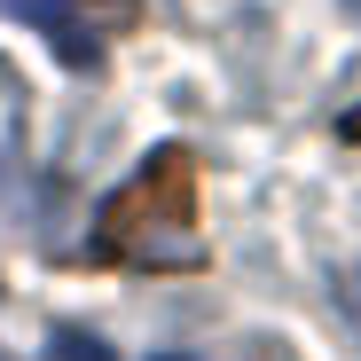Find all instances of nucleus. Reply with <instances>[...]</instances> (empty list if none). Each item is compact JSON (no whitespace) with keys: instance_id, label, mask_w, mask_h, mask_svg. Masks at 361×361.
<instances>
[{"instance_id":"obj_2","label":"nucleus","mask_w":361,"mask_h":361,"mask_svg":"<svg viewBox=\"0 0 361 361\" xmlns=\"http://www.w3.org/2000/svg\"><path fill=\"white\" fill-rule=\"evenodd\" d=\"M0 16H16V24L47 32L63 63H94L102 32H134L142 0H0Z\"/></svg>"},{"instance_id":"obj_5","label":"nucleus","mask_w":361,"mask_h":361,"mask_svg":"<svg viewBox=\"0 0 361 361\" xmlns=\"http://www.w3.org/2000/svg\"><path fill=\"white\" fill-rule=\"evenodd\" d=\"M157 361H189V353H157Z\"/></svg>"},{"instance_id":"obj_1","label":"nucleus","mask_w":361,"mask_h":361,"mask_svg":"<svg viewBox=\"0 0 361 361\" xmlns=\"http://www.w3.org/2000/svg\"><path fill=\"white\" fill-rule=\"evenodd\" d=\"M102 267H197V165L189 149H157L126 189L102 204V228L87 244Z\"/></svg>"},{"instance_id":"obj_6","label":"nucleus","mask_w":361,"mask_h":361,"mask_svg":"<svg viewBox=\"0 0 361 361\" xmlns=\"http://www.w3.org/2000/svg\"><path fill=\"white\" fill-rule=\"evenodd\" d=\"M345 8H353V16H361V0H345Z\"/></svg>"},{"instance_id":"obj_4","label":"nucleus","mask_w":361,"mask_h":361,"mask_svg":"<svg viewBox=\"0 0 361 361\" xmlns=\"http://www.w3.org/2000/svg\"><path fill=\"white\" fill-rule=\"evenodd\" d=\"M338 134H345V142H361V110H353V118H345V126H338Z\"/></svg>"},{"instance_id":"obj_3","label":"nucleus","mask_w":361,"mask_h":361,"mask_svg":"<svg viewBox=\"0 0 361 361\" xmlns=\"http://www.w3.org/2000/svg\"><path fill=\"white\" fill-rule=\"evenodd\" d=\"M55 361H110V345L87 330H55Z\"/></svg>"}]
</instances>
